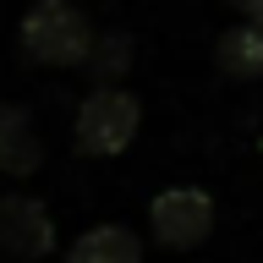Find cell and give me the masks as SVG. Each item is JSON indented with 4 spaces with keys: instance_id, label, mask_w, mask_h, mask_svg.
<instances>
[{
    "instance_id": "6da1fadb",
    "label": "cell",
    "mask_w": 263,
    "mask_h": 263,
    "mask_svg": "<svg viewBox=\"0 0 263 263\" xmlns=\"http://www.w3.org/2000/svg\"><path fill=\"white\" fill-rule=\"evenodd\" d=\"M22 55L33 66H49V71H71V66H88L93 55V22L71 6V0H33L28 16H22Z\"/></svg>"
},
{
    "instance_id": "7a4b0ae2",
    "label": "cell",
    "mask_w": 263,
    "mask_h": 263,
    "mask_svg": "<svg viewBox=\"0 0 263 263\" xmlns=\"http://www.w3.org/2000/svg\"><path fill=\"white\" fill-rule=\"evenodd\" d=\"M137 126H143V104L132 88L110 82V88H93V93L77 104V121H71V143L77 154H93V159H115L137 143Z\"/></svg>"
},
{
    "instance_id": "3957f363",
    "label": "cell",
    "mask_w": 263,
    "mask_h": 263,
    "mask_svg": "<svg viewBox=\"0 0 263 263\" xmlns=\"http://www.w3.org/2000/svg\"><path fill=\"white\" fill-rule=\"evenodd\" d=\"M148 230L170 252H192L214 236V197L203 186H170L148 203Z\"/></svg>"
},
{
    "instance_id": "277c9868",
    "label": "cell",
    "mask_w": 263,
    "mask_h": 263,
    "mask_svg": "<svg viewBox=\"0 0 263 263\" xmlns=\"http://www.w3.org/2000/svg\"><path fill=\"white\" fill-rule=\"evenodd\" d=\"M55 247V219L39 197L28 192H6L0 197V252L16 263H39Z\"/></svg>"
},
{
    "instance_id": "5b68a950",
    "label": "cell",
    "mask_w": 263,
    "mask_h": 263,
    "mask_svg": "<svg viewBox=\"0 0 263 263\" xmlns=\"http://www.w3.org/2000/svg\"><path fill=\"white\" fill-rule=\"evenodd\" d=\"M44 164V137L28 104H0V176H33Z\"/></svg>"
},
{
    "instance_id": "8992f818",
    "label": "cell",
    "mask_w": 263,
    "mask_h": 263,
    "mask_svg": "<svg viewBox=\"0 0 263 263\" xmlns=\"http://www.w3.org/2000/svg\"><path fill=\"white\" fill-rule=\"evenodd\" d=\"M66 263H143V241L132 225H93L66 247Z\"/></svg>"
},
{
    "instance_id": "52a82bcc",
    "label": "cell",
    "mask_w": 263,
    "mask_h": 263,
    "mask_svg": "<svg viewBox=\"0 0 263 263\" xmlns=\"http://www.w3.org/2000/svg\"><path fill=\"white\" fill-rule=\"evenodd\" d=\"M214 66L236 82H258L263 77V28L258 22H236V28L219 33L214 44Z\"/></svg>"
},
{
    "instance_id": "ba28073f",
    "label": "cell",
    "mask_w": 263,
    "mask_h": 263,
    "mask_svg": "<svg viewBox=\"0 0 263 263\" xmlns=\"http://www.w3.org/2000/svg\"><path fill=\"white\" fill-rule=\"evenodd\" d=\"M126 66H132V39H126V33H99V39H93V55H88L93 82H99V88H110V82H121Z\"/></svg>"
},
{
    "instance_id": "9c48e42d",
    "label": "cell",
    "mask_w": 263,
    "mask_h": 263,
    "mask_svg": "<svg viewBox=\"0 0 263 263\" xmlns=\"http://www.w3.org/2000/svg\"><path fill=\"white\" fill-rule=\"evenodd\" d=\"M225 6H236L241 22H258V16H263V0H225Z\"/></svg>"
},
{
    "instance_id": "30bf717a",
    "label": "cell",
    "mask_w": 263,
    "mask_h": 263,
    "mask_svg": "<svg viewBox=\"0 0 263 263\" xmlns=\"http://www.w3.org/2000/svg\"><path fill=\"white\" fill-rule=\"evenodd\" d=\"M258 28H263V16H258Z\"/></svg>"
}]
</instances>
